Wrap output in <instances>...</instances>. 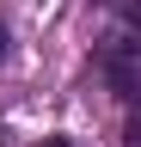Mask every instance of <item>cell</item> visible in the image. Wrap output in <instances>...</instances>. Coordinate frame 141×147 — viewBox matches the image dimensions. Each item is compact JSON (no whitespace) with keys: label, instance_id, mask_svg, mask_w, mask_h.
<instances>
[{"label":"cell","instance_id":"obj_1","mask_svg":"<svg viewBox=\"0 0 141 147\" xmlns=\"http://www.w3.org/2000/svg\"><path fill=\"white\" fill-rule=\"evenodd\" d=\"M104 80H111L117 98H135V37L129 31L104 43Z\"/></svg>","mask_w":141,"mask_h":147},{"label":"cell","instance_id":"obj_2","mask_svg":"<svg viewBox=\"0 0 141 147\" xmlns=\"http://www.w3.org/2000/svg\"><path fill=\"white\" fill-rule=\"evenodd\" d=\"M43 147H74V141H67V135H49V141H43Z\"/></svg>","mask_w":141,"mask_h":147},{"label":"cell","instance_id":"obj_3","mask_svg":"<svg viewBox=\"0 0 141 147\" xmlns=\"http://www.w3.org/2000/svg\"><path fill=\"white\" fill-rule=\"evenodd\" d=\"M0 61H6V25H0Z\"/></svg>","mask_w":141,"mask_h":147}]
</instances>
